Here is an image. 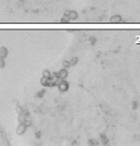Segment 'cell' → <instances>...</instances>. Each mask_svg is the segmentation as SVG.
Instances as JSON below:
<instances>
[{
	"mask_svg": "<svg viewBox=\"0 0 140 146\" xmlns=\"http://www.w3.org/2000/svg\"><path fill=\"white\" fill-rule=\"evenodd\" d=\"M42 76H43V77H46V78H50L51 73L46 69V70H43V72H42Z\"/></svg>",
	"mask_w": 140,
	"mask_h": 146,
	"instance_id": "10",
	"label": "cell"
},
{
	"mask_svg": "<svg viewBox=\"0 0 140 146\" xmlns=\"http://www.w3.org/2000/svg\"><path fill=\"white\" fill-rule=\"evenodd\" d=\"M70 11H71V10H65V11H64V15L69 16V14H70Z\"/></svg>",
	"mask_w": 140,
	"mask_h": 146,
	"instance_id": "17",
	"label": "cell"
},
{
	"mask_svg": "<svg viewBox=\"0 0 140 146\" xmlns=\"http://www.w3.org/2000/svg\"><path fill=\"white\" fill-rule=\"evenodd\" d=\"M70 21H71V18L69 16L63 15V17L61 18V23H70Z\"/></svg>",
	"mask_w": 140,
	"mask_h": 146,
	"instance_id": "9",
	"label": "cell"
},
{
	"mask_svg": "<svg viewBox=\"0 0 140 146\" xmlns=\"http://www.w3.org/2000/svg\"><path fill=\"white\" fill-rule=\"evenodd\" d=\"M24 125H25L26 127H31L32 126V120L31 119H25V121H24Z\"/></svg>",
	"mask_w": 140,
	"mask_h": 146,
	"instance_id": "12",
	"label": "cell"
},
{
	"mask_svg": "<svg viewBox=\"0 0 140 146\" xmlns=\"http://www.w3.org/2000/svg\"><path fill=\"white\" fill-rule=\"evenodd\" d=\"M25 119H26V116L24 115L23 113L19 114V118H18L19 122H20V123H24V121H25Z\"/></svg>",
	"mask_w": 140,
	"mask_h": 146,
	"instance_id": "7",
	"label": "cell"
},
{
	"mask_svg": "<svg viewBox=\"0 0 140 146\" xmlns=\"http://www.w3.org/2000/svg\"><path fill=\"white\" fill-rule=\"evenodd\" d=\"M5 59H0V68H5Z\"/></svg>",
	"mask_w": 140,
	"mask_h": 146,
	"instance_id": "14",
	"label": "cell"
},
{
	"mask_svg": "<svg viewBox=\"0 0 140 146\" xmlns=\"http://www.w3.org/2000/svg\"><path fill=\"white\" fill-rule=\"evenodd\" d=\"M110 22L113 24H118V23H122L123 22V18L121 15H113L110 18Z\"/></svg>",
	"mask_w": 140,
	"mask_h": 146,
	"instance_id": "3",
	"label": "cell"
},
{
	"mask_svg": "<svg viewBox=\"0 0 140 146\" xmlns=\"http://www.w3.org/2000/svg\"><path fill=\"white\" fill-rule=\"evenodd\" d=\"M15 109H16V112H18L19 114H21V113H22V110H23V109H22V108H21V106L19 105V104L15 106Z\"/></svg>",
	"mask_w": 140,
	"mask_h": 146,
	"instance_id": "16",
	"label": "cell"
},
{
	"mask_svg": "<svg viewBox=\"0 0 140 146\" xmlns=\"http://www.w3.org/2000/svg\"><path fill=\"white\" fill-rule=\"evenodd\" d=\"M58 76L61 79H65L67 76H69V72H67V69L66 68H63V69H60L58 72Z\"/></svg>",
	"mask_w": 140,
	"mask_h": 146,
	"instance_id": "4",
	"label": "cell"
},
{
	"mask_svg": "<svg viewBox=\"0 0 140 146\" xmlns=\"http://www.w3.org/2000/svg\"><path fill=\"white\" fill-rule=\"evenodd\" d=\"M77 62H78V59H77V57H72L71 61H70V64H71V66H74V65L77 64Z\"/></svg>",
	"mask_w": 140,
	"mask_h": 146,
	"instance_id": "8",
	"label": "cell"
},
{
	"mask_svg": "<svg viewBox=\"0 0 140 146\" xmlns=\"http://www.w3.org/2000/svg\"><path fill=\"white\" fill-rule=\"evenodd\" d=\"M58 88H59V91H60V92H66V91L69 90V88H70V83L63 79L58 85Z\"/></svg>",
	"mask_w": 140,
	"mask_h": 146,
	"instance_id": "1",
	"label": "cell"
},
{
	"mask_svg": "<svg viewBox=\"0 0 140 146\" xmlns=\"http://www.w3.org/2000/svg\"><path fill=\"white\" fill-rule=\"evenodd\" d=\"M47 79H48V78H46V77H43L42 76V78H41L40 79V83L42 86H47Z\"/></svg>",
	"mask_w": 140,
	"mask_h": 146,
	"instance_id": "13",
	"label": "cell"
},
{
	"mask_svg": "<svg viewBox=\"0 0 140 146\" xmlns=\"http://www.w3.org/2000/svg\"><path fill=\"white\" fill-rule=\"evenodd\" d=\"M26 129H27V127H26L24 123H20L18 126V128H16V134H18V135L24 134L26 132Z\"/></svg>",
	"mask_w": 140,
	"mask_h": 146,
	"instance_id": "2",
	"label": "cell"
},
{
	"mask_svg": "<svg viewBox=\"0 0 140 146\" xmlns=\"http://www.w3.org/2000/svg\"><path fill=\"white\" fill-rule=\"evenodd\" d=\"M69 17L71 18V20H76V18L78 17V14H77L76 11H70Z\"/></svg>",
	"mask_w": 140,
	"mask_h": 146,
	"instance_id": "6",
	"label": "cell"
},
{
	"mask_svg": "<svg viewBox=\"0 0 140 146\" xmlns=\"http://www.w3.org/2000/svg\"><path fill=\"white\" fill-rule=\"evenodd\" d=\"M8 56V49L5 47H1L0 48V59H5Z\"/></svg>",
	"mask_w": 140,
	"mask_h": 146,
	"instance_id": "5",
	"label": "cell"
},
{
	"mask_svg": "<svg viewBox=\"0 0 140 146\" xmlns=\"http://www.w3.org/2000/svg\"><path fill=\"white\" fill-rule=\"evenodd\" d=\"M88 143L90 144V145H98V142L96 141V140H89V142Z\"/></svg>",
	"mask_w": 140,
	"mask_h": 146,
	"instance_id": "15",
	"label": "cell"
},
{
	"mask_svg": "<svg viewBox=\"0 0 140 146\" xmlns=\"http://www.w3.org/2000/svg\"><path fill=\"white\" fill-rule=\"evenodd\" d=\"M62 66H63L64 68H69V67H71L70 61H63V63H62Z\"/></svg>",
	"mask_w": 140,
	"mask_h": 146,
	"instance_id": "11",
	"label": "cell"
}]
</instances>
